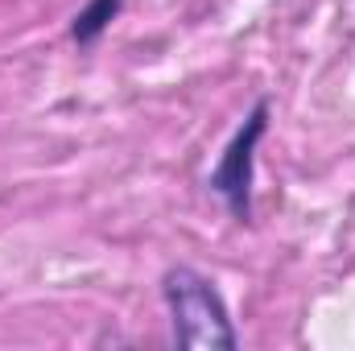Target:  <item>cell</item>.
<instances>
[{
    "instance_id": "2",
    "label": "cell",
    "mask_w": 355,
    "mask_h": 351,
    "mask_svg": "<svg viewBox=\"0 0 355 351\" xmlns=\"http://www.w3.org/2000/svg\"><path fill=\"white\" fill-rule=\"evenodd\" d=\"M116 4H120V0H95V8L79 17V25H75V37H83V42H87V37H95V29L103 25V17H112V12H116Z\"/></svg>"
},
{
    "instance_id": "1",
    "label": "cell",
    "mask_w": 355,
    "mask_h": 351,
    "mask_svg": "<svg viewBox=\"0 0 355 351\" xmlns=\"http://www.w3.org/2000/svg\"><path fill=\"white\" fill-rule=\"evenodd\" d=\"M170 302L178 314V335L190 348H232V331L223 318V306L215 302V293L207 289V281H198L194 273H174L170 277Z\"/></svg>"
}]
</instances>
